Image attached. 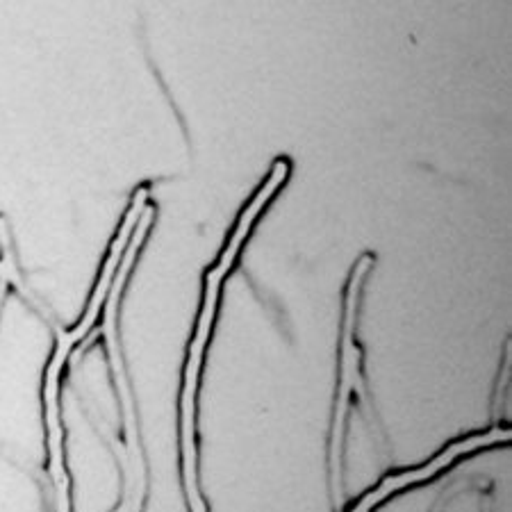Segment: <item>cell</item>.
<instances>
[{
    "instance_id": "cell-1",
    "label": "cell",
    "mask_w": 512,
    "mask_h": 512,
    "mask_svg": "<svg viewBox=\"0 0 512 512\" xmlns=\"http://www.w3.org/2000/svg\"><path fill=\"white\" fill-rule=\"evenodd\" d=\"M289 167L287 162H276L274 169H271V176L264 187L258 192V196L253 198L249 208L244 210L242 219L235 228L233 237L226 246L224 255L217 262L208 274V289H205V305L201 312V319H198V330L192 344V353H189V362H187V374H185V390H183V458H185V485H187V497H189V508L198 510L203 508L201 501V490H198L196 483V449H194V394H196V381H198V371H201V358H203V349L208 344L210 337V328H212V319H214V310H217V301H219V287L221 280L233 267V262L237 258L239 249H242V242L249 235L251 226L258 219V214L262 212L264 205L269 203V198L276 194V189L283 185V180L287 178Z\"/></svg>"
},
{
    "instance_id": "cell-2",
    "label": "cell",
    "mask_w": 512,
    "mask_h": 512,
    "mask_svg": "<svg viewBox=\"0 0 512 512\" xmlns=\"http://www.w3.org/2000/svg\"><path fill=\"white\" fill-rule=\"evenodd\" d=\"M371 267V258L365 255L355 264L353 276L346 287L344 299V321H342V353H340V390H337V403H335V424H333V444H330V476H333V494L335 506L342 508L344 501V487H342V460H344V440H346V419H349L351 399L358 396L362 412L369 419L371 428H374L378 437H383L381 428H378V417L371 406L367 381L362 374V351L355 344V321H358V305L362 294V283Z\"/></svg>"
},
{
    "instance_id": "cell-3",
    "label": "cell",
    "mask_w": 512,
    "mask_h": 512,
    "mask_svg": "<svg viewBox=\"0 0 512 512\" xmlns=\"http://www.w3.org/2000/svg\"><path fill=\"white\" fill-rule=\"evenodd\" d=\"M403 487V481L399 476H390V478H385V481L376 487L374 492H369V494H365V499L362 501H358V506H355L353 510H349V512H371L374 510L378 503H381L383 499H387L390 497L392 492H396V490H401Z\"/></svg>"
}]
</instances>
